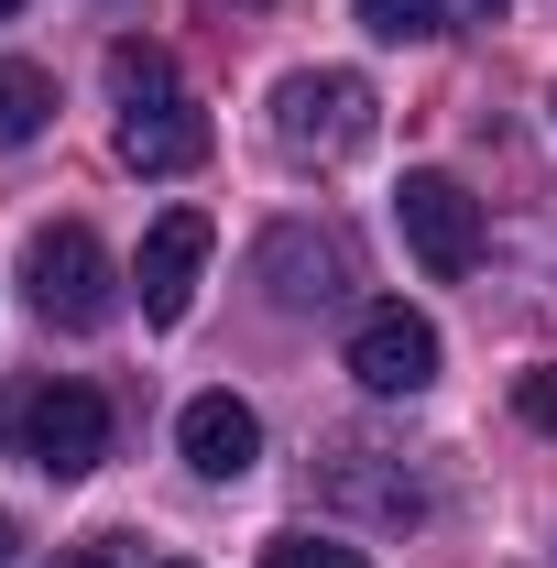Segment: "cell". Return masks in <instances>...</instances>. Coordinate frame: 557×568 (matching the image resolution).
Segmentation results:
<instances>
[{
    "label": "cell",
    "instance_id": "6da1fadb",
    "mask_svg": "<svg viewBox=\"0 0 557 568\" xmlns=\"http://www.w3.org/2000/svg\"><path fill=\"white\" fill-rule=\"evenodd\" d=\"M110 99H121V164H142V175L209 164V110L186 99L164 44H110Z\"/></svg>",
    "mask_w": 557,
    "mask_h": 568
},
{
    "label": "cell",
    "instance_id": "7a4b0ae2",
    "mask_svg": "<svg viewBox=\"0 0 557 568\" xmlns=\"http://www.w3.org/2000/svg\"><path fill=\"white\" fill-rule=\"evenodd\" d=\"M22 295H33V317H44V328L88 339V328H110V317H121V263L99 252V230H88V219H44V230L22 241Z\"/></svg>",
    "mask_w": 557,
    "mask_h": 568
},
{
    "label": "cell",
    "instance_id": "3957f363",
    "mask_svg": "<svg viewBox=\"0 0 557 568\" xmlns=\"http://www.w3.org/2000/svg\"><path fill=\"white\" fill-rule=\"evenodd\" d=\"M372 77H350V67H295L274 88V142L295 153V164H350L361 142H372Z\"/></svg>",
    "mask_w": 557,
    "mask_h": 568
},
{
    "label": "cell",
    "instance_id": "277c9868",
    "mask_svg": "<svg viewBox=\"0 0 557 568\" xmlns=\"http://www.w3.org/2000/svg\"><path fill=\"white\" fill-rule=\"evenodd\" d=\"M394 230H405V252H416L437 284H459L482 263V209H470V186L437 175V164H416V175L394 186Z\"/></svg>",
    "mask_w": 557,
    "mask_h": 568
},
{
    "label": "cell",
    "instance_id": "5b68a950",
    "mask_svg": "<svg viewBox=\"0 0 557 568\" xmlns=\"http://www.w3.org/2000/svg\"><path fill=\"white\" fill-rule=\"evenodd\" d=\"M22 459L33 470H55V481H88L99 459H110V405L88 394V383H44V394H22Z\"/></svg>",
    "mask_w": 557,
    "mask_h": 568
},
{
    "label": "cell",
    "instance_id": "8992f818",
    "mask_svg": "<svg viewBox=\"0 0 557 568\" xmlns=\"http://www.w3.org/2000/svg\"><path fill=\"white\" fill-rule=\"evenodd\" d=\"M252 274L274 284L284 317H317V306H340V295H350V241H340V230H317V219H295V230H274V241L252 252Z\"/></svg>",
    "mask_w": 557,
    "mask_h": 568
},
{
    "label": "cell",
    "instance_id": "52a82bcc",
    "mask_svg": "<svg viewBox=\"0 0 557 568\" xmlns=\"http://www.w3.org/2000/svg\"><path fill=\"white\" fill-rule=\"evenodd\" d=\"M350 372H361V394H426L437 383V328H426L416 306H361V328H350Z\"/></svg>",
    "mask_w": 557,
    "mask_h": 568
},
{
    "label": "cell",
    "instance_id": "ba28073f",
    "mask_svg": "<svg viewBox=\"0 0 557 568\" xmlns=\"http://www.w3.org/2000/svg\"><path fill=\"white\" fill-rule=\"evenodd\" d=\"M198 274H209V219L198 209H164L153 230H142V263H132V295L153 328H175L186 306H198Z\"/></svg>",
    "mask_w": 557,
    "mask_h": 568
},
{
    "label": "cell",
    "instance_id": "9c48e42d",
    "mask_svg": "<svg viewBox=\"0 0 557 568\" xmlns=\"http://www.w3.org/2000/svg\"><path fill=\"white\" fill-rule=\"evenodd\" d=\"M175 448H186L198 481H241V470L263 459V416H252L241 394H198V405L175 416Z\"/></svg>",
    "mask_w": 557,
    "mask_h": 568
},
{
    "label": "cell",
    "instance_id": "30bf717a",
    "mask_svg": "<svg viewBox=\"0 0 557 568\" xmlns=\"http://www.w3.org/2000/svg\"><path fill=\"white\" fill-rule=\"evenodd\" d=\"M44 121H55V77L22 67V55H0V153L44 142Z\"/></svg>",
    "mask_w": 557,
    "mask_h": 568
},
{
    "label": "cell",
    "instance_id": "8fae6325",
    "mask_svg": "<svg viewBox=\"0 0 557 568\" xmlns=\"http://www.w3.org/2000/svg\"><path fill=\"white\" fill-rule=\"evenodd\" d=\"M372 459H383V448H340V459H328V481H340L350 503H372L383 525H416L426 493H416V481H394V470H372Z\"/></svg>",
    "mask_w": 557,
    "mask_h": 568
},
{
    "label": "cell",
    "instance_id": "7c38bea8",
    "mask_svg": "<svg viewBox=\"0 0 557 568\" xmlns=\"http://www.w3.org/2000/svg\"><path fill=\"white\" fill-rule=\"evenodd\" d=\"M361 11V33H383V44H426V33H448V0H350Z\"/></svg>",
    "mask_w": 557,
    "mask_h": 568
},
{
    "label": "cell",
    "instance_id": "4fadbf2b",
    "mask_svg": "<svg viewBox=\"0 0 557 568\" xmlns=\"http://www.w3.org/2000/svg\"><path fill=\"white\" fill-rule=\"evenodd\" d=\"M263 568H372L361 547H340V536H274L263 547Z\"/></svg>",
    "mask_w": 557,
    "mask_h": 568
},
{
    "label": "cell",
    "instance_id": "5bb4252c",
    "mask_svg": "<svg viewBox=\"0 0 557 568\" xmlns=\"http://www.w3.org/2000/svg\"><path fill=\"white\" fill-rule=\"evenodd\" d=\"M514 405H525V426H557V361H536V372L514 383Z\"/></svg>",
    "mask_w": 557,
    "mask_h": 568
},
{
    "label": "cell",
    "instance_id": "9a60e30c",
    "mask_svg": "<svg viewBox=\"0 0 557 568\" xmlns=\"http://www.w3.org/2000/svg\"><path fill=\"white\" fill-rule=\"evenodd\" d=\"M448 22H503V0H448Z\"/></svg>",
    "mask_w": 557,
    "mask_h": 568
},
{
    "label": "cell",
    "instance_id": "2e32d148",
    "mask_svg": "<svg viewBox=\"0 0 557 568\" xmlns=\"http://www.w3.org/2000/svg\"><path fill=\"white\" fill-rule=\"evenodd\" d=\"M55 568H110V547H67V558H55Z\"/></svg>",
    "mask_w": 557,
    "mask_h": 568
},
{
    "label": "cell",
    "instance_id": "e0dca14e",
    "mask_svg": "<svg viewBox=\"0 0 557 568\" xmlns=\"http://www.w3.org/2000/svg\"><path fill=\"white\" fill-rule=\"evenodd\" d=\"M11 547H22V536H11V514H0V568H11Z\"/></svg>",
    "mask_w": 557,
    "mask_h": 568
},
{
    "label": "cell",
    "instance_id": "ac0fdd59",
    "mask_svg": "<svg viewBox=\"0 0 557 568\" xmlns=\"http://www.w3.org/2000/svg\"><path fill=\"white\" fill-rule=\"evenodd\" d=\"M11 11H22V0H0V22H11Z\"/></svg>",
    "mask_w": 557,
    "mask_h": 568
},
{
    "label": "cell",
    "instance_id": "d6986e66",
    "mask_svg": "<svg viewBox=\"0 0 557 568\" xmlns=\"http://www.w3.org/2000/svg\"><path fill=\"white\" fill-rule=\"evenodd\" d=\"M153 568H186V558H153Z\"/></svg>",
    "mask_w": 557,
    "mask_h": 568
},
{
    "label": "cell",
    "instance_id": "ffe728a7",
    "mask_svg": "<svg viewBox=\"0 0 557 568\" xmlns=\"http://www.w3.org/2000/svg\"><path fill=\"white\" fill-rule=\"evenodd\" d=\"M241 11H263V0H241Z\"/></svg>",
    "mask_w": 557,
    "mask_h": 568
},
{
    "label": "cell",
    "instance_id": "44dd1931",
    "mask_svg": "<svg viewBox=\"0 0 557 568\" xmlns=\"http://www.w3.org/2000/svg\"><path fill=\"white\" fill-rule=\"evenodd\" d=\"M547 110H557V99H547Z\"/></svg>",
    "mask_w": 557,
    "mask_h": 568
}]
</instances>
